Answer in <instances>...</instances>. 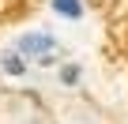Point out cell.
Returning <instances> with one entry per match:
<instances>
[{
  "mask_svg": "<svg viewBox=\"0 0 128 124\" xmlns=\"http://www.w3.org/2000/svg\"><path fill=\"white\" fill-rule=\"evenodd\" d=\"M15 53L26 60V64L49 68V64H56V60H60V41H56L49 30H26V34L15 41Z\"/></svg>",
  "mask_w": 128,
  "mask_h": 124,
  "instance_id": "obj_1",
  "label": "cell"
},
{
  "mask_svg": "<svg viewBox=\"0 0 128 124\" xmlns=\"http://www.w3.org/2000/svg\"><path fill=\"white\" fill-rule=\"evenodd\" d=\"M26 68H30V64H26V60H23L15 49H4V53H0V72H4L8 79H23V75H26Z\"/></svg>",
  "mask_w": 128,
  "mask_h": 124,
  "instance_id": "obj_2",
  "label": "cell"
},
{
  "mask_svg": "<svg viewBox=\"0 0 128 124\" xmlns=\"http://www.w3.org/2000/svg\"><path fill=\"white\" fill-rule=\"evenodd\" d=\"M53 11L60 19H79L83 15V0H53Z\"/></svg>",
  "mask_w": 128,
  "mask_h": 124,
  "instance_id": "obj_3",
  "label": "cell"
},
{
  "mask_svg": "<svg viewBox=\"0 0 128 124\" xmlns=\"http://www.w3.org/2000/svg\"><path fill=\"white\" fill-rule=\"evenodd\" d=\"M79 79H83L79 64H60V87H79Z\"/></svg>",
  "mask_w": 128,
  "mask_h": 124,
  "instance_id": "obj_4",
  "label": "cell"
}]
</instances>
